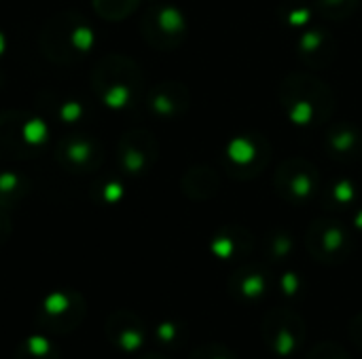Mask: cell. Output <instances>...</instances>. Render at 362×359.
<instances>
[{
    "mask_svg": "<svg viewBox=\"0 0 362 359\" xmlns=\"http://www.w3.org/2000/svg\"><path fill=\"white\" fill-rule=\"evenodd\" d=\"M280 104L295 125H320L335 112L333 89L308 72L288 74L280 85Z\"/></svg>",
    "mask_w": 362,
    "mask_h": 359,
    "instance_id": "1",
    "label": "cell"
},
{
    "mask_svg": "<svg viewBox=\"0 0 362 359\" xmlns=\"http://www.w3.org/2000/svg\"><path fill=\"white\" fill-rule=\"evenodd\" d=\"M269 154L272 150L263 135H240L227 144L225 165L233 178L250 180L267 167Z\"/></svg>",
    "mask_w": 362,
    "mask_h": 359,
    "instance_id": "2",
    "label": "cell"
},
{
    "mask_svg": "<svg viewBox=\"0 0 362 359\" xmlns=\"http://www.w3.org/2000/svg\"><path fill=\"white\" fill-rule=\"evenodd\" d=\"M320 186L318 169L314 163L301 157L286 159L276 174V190L291 203L310 201Z\"/></svg>",
    "mask_w": 362,
    "mask_h": 359,
    "instance_id": "3",
    "label": "cell"
},
{
    "mask_svg": "<svg viewBox=\"0 0 362 359\" xmlns=\"http://www.w3.org/2000/svg\"><path fill=\"white\" fill-rule=\"evenodd\" d=\"M85 317V305L78 294L62 292L45 300L38 313V326L42 332H72Z\"/></svg>",
    "mask_w": 362,
    "mask_h": 359,
    "instance_id": "4",
    "label": "cell"
},
{
    "mask_svg": "<svg viewBox=\"0 0 362 359\" xmlns=\"http://www.w3.org/2000/svg\"><path fill=\"white\" fill-rule=\"evenodd\" d=\"M297 49H299V57L312 68L327 66L329 61H333L335 51H337L331 34L320 32V30H310L308 34H303L297 42Z\"/></svg>",
    "mask_w": 362,
    "mask_h": 359,
    "instance_id": "5",
    "label": "cell"
},
{
    "mask_svg": "<svg viewBox=\"0 0 362 359\" xmlns=\"http://www.w3.org/2000/svg\"><path fill=\"white\" fill-rule=\"evenodd\" d=\"M327 148L335 159H356L362 152V135L350 125H335L327 135Z\"/></svg>",
    "mask_w": 362,
    "mask_h": 359,
    "instance_id": "6",
    "label": "cell"
},
{
    "mask_svg": "<svg viewBox=\"0 0 362 359\" xmlns=\"http://www.w3.org/2000/svg\"><path fill=\"white\" fill-rule=\"evenodd\" d=\"M106 334L115 347H121L125 351H134L142 343V330L134 324H127L121 313L110 317L106 326Z\"/></svg>",
    "mask_w": 362,
    "mask_h": 359,
    "instance_id": "7",
    "label": "cell"
},
{
    "mask_svg": "<svg viewBox=\"0 0 362 359\" xmlns=\"http://www.w3.org/2000/svg\"><path fill=\"white\" fill-rule=\"evenodd\" d=\"M59 353L55 349V345L49 341L47 334L38 332L30 339H25V343L19 345V349L15 351V359H57Z\"/></svg>",
    "mask_w": 362,
    "mask_h": 359,
    "instance_id": "8",
    "label": "cell"
},
{
    "mask_svg": "<svg viewBox=\"0 0 362 359\" xmlns=\"http://www.w3.org/2000/svg\"><path fill=\"white\" fill-rule=\"evenodd\" d=\"M361 0H314V6L318 8V13L327 19L339 21L350 17Z\"/></svg>",
    "mask_w": 362,
    "mask_h": 359,
    "instance_id": "9",
    "label": "cell"
}]
</instances>
